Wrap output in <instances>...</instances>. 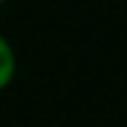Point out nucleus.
Masks as SVG:
<instances>
[{
  "label": "nucleus",
  "mask_w": 127,
  "mask_h": 127,
  "mask_svg": "<svg viewBox=\"0 0 127 127\" xmlns=\"http://www.w3.org/2000/svg\"><path fill=\"white\" fill-rule=\"evenodd\" d=\"M18 72V55L5 35H0V92H3Z\"/></svg>",
  "instance_id": "1"
},
{
  "label": "nucleus",
  "mask_w": 127,
  "mask_h": 127,
  "mask_svg": "<svg viewBox=\"0 0 127 127\" xmlns=\"http://www.w3.org/2000/svg\"><path fill=\"white\" fill-rule=\"evenodd\" d=\"M3 3H8V0H0V5H3Z\"/></svg>",
  "instance_id": "2"
}]
</instances>
